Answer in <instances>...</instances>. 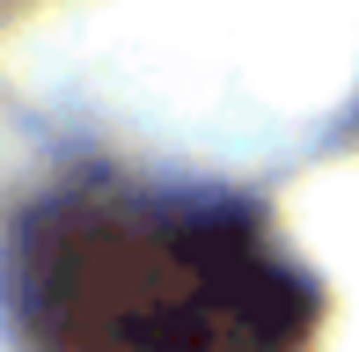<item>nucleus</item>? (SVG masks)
I'll return each instance as SVG.
<instances>
[{"label":"nucleus","instance_id":"1","mask_svg":"<svg viewBox=\"0 0 359 352\" xmlns=\"http://www.w3.org/2000/svg\"><path fill=\"white\" fill-rule=\"evenodd\" d=\"M8 301L44 352H301L308 271L220 191L88 176L8 235Z\"/></svg>","mask_w":359,"mask_h":352}]
</instances>
